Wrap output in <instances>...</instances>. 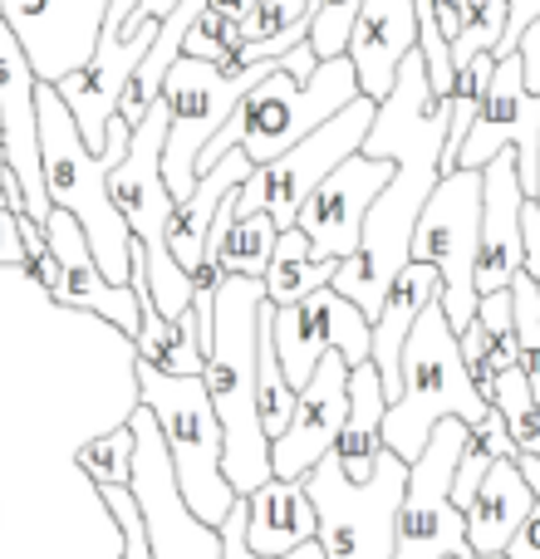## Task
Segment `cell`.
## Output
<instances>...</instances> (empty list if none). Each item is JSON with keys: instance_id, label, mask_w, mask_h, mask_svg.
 <instances>
[{"instance_id": "cell-1", "label": "cell", "mask_w": 540, "mask_h": 559, "mask_svg": "<svg viewBox=\"0 0 540 559\" xmlns=\"http://www.w3.org/2000/svg\"><path fill=\"white\" fill-rule=\"evenodd\" d=\"M447 98L427 79L423 49L403 55L394 74V88L378 98L368 123L364 153L394 157V177L374 197L359 231L354 255H344L334 271V289L349 295L368 319L384 309L388 280L413 261V226L427 206V192L443 177V138H447Z\"/></svg>"}, {"instance_id": "cell-2", "label": "cell", "mask_w": 540, "mask_h": 559, "mask_svg": "<svg viewBox=\"0 0 540 559\" xmlns=\"http://www.w3.org/2000/svg\"><path fill=\"white\" fill-rule=\"evenodd\" d=\"M35 108H39V163H45V187L49 202L74 212V222L84 226L89 251H94L98 271H104L114 285H128V271H133V251L138 236L128 231L124 212L108 197V173L114 163L128 153V138H133V123L124 114L108 118V143L104 153L84 143L69 104L59 98V88L49 79L35 84Z\"/></svg>"}, {"instance_id": "cell-3", "label": "cell", "mask_w": 540, "mask_h": 559, "mask_svg": "<svg viewBox=\"0 0 540 559\" xmlns=\"http://www.w3.org/2000/svg\"><path fill=\"white\" fill-rule=\"evenodd\" d=\"M261 305L266 280L261 275H226L216 289V319L212 344L202 358V383L212 393V407L222 417V472L236 496H251L261 481L275 476L270 466V437L256 407V344H261Z\"/></svg>"}, {"instance_id": "cell-4", "label": "cell", "mask_w": 540, "mask_h": 559, "mask_svg": "<svg viewBox=\"0 0 540 559\" xmlns=\"http://www.w3.org/2000/svg\"><path fill=\"white\" fill-rule=\"evenodd\" d=\"M359 98V74H354V59L334 55V59H319L309 49V39H300L295 49L270 64V74L251 94L236 104V114L216 128V138L202 147L197 157V177L216 163L222 153L242 147L251 163H270L280 157L285 147H295L309 128H319L329 114Z\"/></svg>"}, {"instance_id": "cell-5", "label": "cell", "mask_w": 540, "mask_h": 559, "mask_svg": "<svg viewBox=\"0 0 540 559\" xmlns=\"http://www.w3.org/2000/svg\"><path fill=\"white\" fill-rule=\"evenodd\" d=\"M398 373H403V393H398L384 413V442H388V452H398L403 462H418V452L427 447V437H433V427L443 423V417L477 423V417L492 407L486 393L477 388L472 368H467L457 329L437 295L427 299L413 334L403 338Z\"/></svg>"}, {"instance_id": "cell-6", "label": "cell", "mask_w": 540, "mask_h": 559, "mask_svg": "<svg viewBox=\"0 0 540 559\" xmlns=\"http://www.w3.org/2000/svg\"><path fill=\"white\" fill-rule=\"evenodd\" d=\"M133 378H138V403L153 407L157 427H163V442H167V456H173L183 501L192 506V515H202L207 525H222L236 491L222 472L226 437H222V417H216L202 373H163V368L143 364V358L133 354Z\"/></svg>"}, {"instance_id": "cell-7", "label": "cell", "mask_w": 540, "mask_h": 559, "mask_svg": "<svg viewBox=\"0 0 540 559\" xmlns=\"http://www.w3.org/2000/svg\"><path fill=\"white\" fill-rule=\"evenodd\" d=\"M163 143H167V104L157 98L133 123L128 153L118 157L114 173H108V197H114L128 231L138 236V246H143V255H148V289H153L157 314L177 319L192 305V275L167 251V222H173L177 197L163 177Z\"/></svg>"}, {"instance_id": "cell-8", "label": "cell", "mask_w": 540, "mask_h": 559, "mask_svg": "<svg viewBox=\"0 0 540 559\" xmlns=\"http://www.w3.org/2000/svg\"><path fill=\"white\" fill-rule=\"evenodd\" d=\"M275 59L242 69H222L216 59L177 55L173 69L163 79V104H167V143H163V177L173 187V197H192L197 187V157L216 138V128L236 114L246 94L270 74Z\"/></svg>"}, {"instance_id": "cell-9", "label": "cell", "mask_w": 540, "mask_h": 559, "mask_svg": "<svg viewBox=\"0 0 540 559\" xmlns=\"http://www.w3.org/2000/svg\"><path fill=\"white\" fill-rule=\"evenodd\" d=\"M374 108L378 104L368 94L349 98L339 114H329L319 128H309L295 147H285V153L270 157V163H256L251 177L242 182V192L232 197V212H266L280 231L295 226L305 197L315 192L349 153L364 147L368 123H374Z\"/></svg>"}, {"instance_id": "cell-10", "label": "cell", "mask_w": 540, "mask_h": 559, "mask_svg": "<svg viewBox=\"0 0 540 559\" xmlns=\"http://www.w3.org/2000/svg\"><path fill=\"white\" fill-rule=\"evenodd\" d=\"M467 442L462 417H443L427 437V447L418 452V462H408V486L398 501L394 521V555L388 559H472V540H467V511L453 501V472L457 452Z\"/></svg>"}, {"instance_id": "cell-11", "label": "cell", "mask_w": 540, "mask_h": 559, "mask_svg": "<svg viewBox=\"0 0 540 559\" xmlns=\"http://www.w3.org/2000/svg\"><path fill=\"white\" fill-rule=\"evenodd\" d=\"M477 246H482V167L443 173L413 226V255L443 275V309L453 329L477 314Z\"/></svg>"}, {"instance_id": "cell-12", "label": "cell", "mask_w": 540, "mask_h": 559, "mask_svg": "<svg viewBox=\"0 0 540 559\" xmlns=\"http://www.w3.org/2000/svg\"><path fill=\"white\" fill-rule=\"evenodd\" d=\"M133 10H138V0H108L104 25H98V39H94V55L55 79L59 98L69 104L79 133H84V143L94 147V153H104L108 118L118 114V98H124L128 79L143 64V55L157 39V25H163V20H153V15L133 20Z\"/></svg>"}, {"instance_id": "cell-13", "label": "cell", "mask_w": 540, "mask_h": 559, "mask_svg": "<svg viewBox=\"0 0 540 559\" xmlns=\"http://www.w3.org/2000/svg\"><path fill=\"white\" fill-rule=\"evenodd\" d=\"M128 427H133V476H128V486L143 506L153 559H222V531L207 525L202 515H192V506L183 501V486H177L153 407L138 403L128 413Z\"/></svg>"}, {"instance_id": "cell-14", "label": "cell", "mask_w": 540, "mask_h": 559, "mask_svg": "<svg viewBox=\"0 0 540 559\" xmlns=\"http://www.w3.org/2000/svg\"><path fill=\"white\" fill-rule=\"evenodd\" d=\"M270 334H275V354L290 383H305L309 368L319 364V354L339 348L349 364H368L374 348V319L354 305L349 295H339L334 285L309 289L295 305H275L270 314Z\"/></svg>"}, {"instance_id": "cell-15", "label": "cell", "mask_w": 540, "mask_h": 559, "mask_svg": "<svg viewBox=\"0 0 540 559\" xmlns=\"http://www.w3.org/2000/svg\"><path fill=\"white\" fill-rule=\"evenodd\" d=\"M502 147H516L526 197H540V94L526 88V69L516 49L496 59L486 98L467 128L462 153H457V167H482Z\"/></svg>"}, {"instance_id": "cell-16", "label": "cell", "mask_w": 540, "mask_h": 559, "mask_svg": "<svg viewBox=\"0 0 540 559\" xmlns=\"http://www.w3.org/2000/svg\"><path fill=\"white\" fill-rule=\"evenodd\" d=\"M349 358L339 348L319 354V364L309 368V378L300 383L295 417L280 437H270V466L285 481H305L319 466V456L334 452L339 427L349 417Z\"/></svg>"}, {"instance_id": "cell-17", "label": "cell", "mask_w": 540, "mask_h": 559, "mask_svg": "<svg viewBox=\"0 0 540 559\" xmlns=\"http://www.w3.org/2000/svg\"><path fill=\"white\" fill-rule=\"evenodd\" d=\"M35 64L30 49L20 45V35L10 29V20L0 15V138H5V167L25 187L30 222L45 226V216L55 212L45 187V163H39V108H35Z\"/></svg>"}, {"instance_id": "cell-18", "label": "cell", "mask_w": 540, "mask_h": 559, "mask_svg": "<svg viewBox=\"0 0 540 559\" xmlns=\"http://www.w3.org/2000/svg\"><path fill=\"white\" fill-rule=\"evenodd\" d=\"M394 177V157H374V153H349L315 192L305 197L295 226L319 246L325 255H354L359 231H364V216L374 206V197L384 192V182Z\"/></svg>"}, {"instance_id": "cell-19", "label": "cell", "mask_w": 540, "mask_h": 559, "mask_svg": "<svg viewBox=\"0 0 540 559\" xmlns=\"http://www.w3.org/2000/svg\"><path fill=\"white\" fill-rule=\"evenodd\" d=\"M104 10L108 0H0V15L30 49L35 74L49 84L94 55Z\"/></svg>"}, {"instance_id": "cell-20", "label": "cell", "mask_w": 540, "mask_h": 559, "mask_svg": "<svg viewBox=\"0 0 540 559\" xmlns=\"http://www.w3.org/2000/svg\"><path fill=\"white\" fill-rule=\"evenodd\" d=\"M521 167H516V147H502L496 157L482 163V246H477V295L512 285V275L526 261V236H521Z\"/></svg>"}, {"instance_id": "cell-21", "label": "cell", "mask_w": 540, "mask_h": 559, "mask_svg": "<svg viewBox=\"0 0 540 559\" xmlns=\"http://www.w3.org/2000/svg\"><path fill=\"white\" fill-rule=\"evenodd\" d=\"M45 241L64 255V289H59L55 305L59 309H79V314H94L104 324L124 329L128 338L138 334V295L133 285H114L104 271H98L94 251H89L84 226L74 222V212L55 206L45 216Z\"/></svg>"}, {"instance_id": "cell-22", "label": "cell", "mask_w": 540, "mask_h": 559, "mask_svg": "<svg viewBox=\"0 0 540 559\" xmlns=\"http://www.w3.org/2000/svg\"><path fill=\"white\" fill-rule=\"evenodd\" d=\"M418 49V0H364L349 29V59L359 74V94L378 98L394 88L403 55Z\"/></svg>"}, {"instance_id": "cell-23", "label": "cell", "mask_w": 540, "mask_h": 559, "mask_svg": "<svg viewBox=\"0 0 540 559\" xmlns=\"http://www.w3.org/2000/svg\"><path fill=\"white\" fill-rule=\"evenodd\" d=\"M433 295H443V275H437V265L418 261V255H413V261H408L394 280H388L384 309L374 314V348H368V364H374L378 378H384L388 403L403 393V373H398V358H403V338L413 334L418 314L427 309V299H433Z\"/></svg>"}, {"instance_id": "cell-24", "label": "cell", "mask_w": 540, "mask_h": 559, "mask_svg": "<svg viewBox=\"0 0 540 559\" xmlns=\"http://www.w3.org/2000/svg\"><path fill=\"white\" fill-rule=\"evenodd\" d=\"M319 535V511L309 501L305 481H285V476H270L251 496H246V540L256 555L280 559L295 545L315 540Z\"/></svg>"}, {"instance_id": "cell-25", "label": "cell", "mask_w": 540, "mask_h": 559, "mask_svg": "<svg viewBox=\"0 0 540 559\" xmlns=\"http://www.w3.org/2000/svg\"><path fill=\"white\" fill-rule=\"evenodd\" d=\"M531 506H536V491L526 481L521 462L502 456L482 476L472 501H467V540H472V550H506L512 535L521 531V521L531 515Z\"/></svg>"}, {"instance_id": "cell-26", "label": "cell", "mask_w": 540, "mask_h": 559, "mask_svg": "<svg viewBox=\"0 0 540 559\" xmlns=\"http://www.w3.org/2000/svg\"><path fill=\"white\" fill-rule=\"evenodd\" d=\"M384 413H388V393H384V378H378L374 364H354L349 368V417L339 427V442L334 456L344 466L349 481H368L384 456Z\"/></svg>"}, {"instance_id": "cell-27", "label": "cell", "mask_w": 540, "mask_h": 559, "mask_svg": "<svg viewBox=\"0 0 540 559\" xmlns=\"http://www.w3.org/2000/svg\"><path fill=\"white\" fill-rule=\"evenodd\" d=\"M334 271H339V255H325L300 226H285V231L275 236V251H270V265L261 275L266 299L270 305H295L309 289L334 285Z\"/></svg>"}, {"instance_id": "cell-28", "label": "cell", "mask_w": 540, "mask_h": 559, "mask_svg": "<svg viewBox=\"0 0 540 559\" xmlns=\"http://www.w3.org/2000/svg\"><path fill=\"white\" fill-rule=\"evenodd\" d=\"M280 226L266 212H232V197L222 202L207 236V251L226 265V275H266Z\"/></svg>"}, {"instance_id": "cell-29", "label": "cell", "mask_w": 540, "mask_h": 559, "mask_svg": "<svg viewBox=\"0 0 540 559\" xmlns=\"http://www.w3.org/2000/svg\"><path fill=\"white\" fill-rule=\"evenodd\" d=\"M486 397H492V407L506 417V432H512L516 452L540 456V403L531 393V373H526V364L496 373V383H492Z\"/></svg>"}, {"instance_id": "cell-30", "label": "cell", "mask_w": 540, "mask_h": 559, "mask_svg": "<svg viewBox=\"0 0 540 559\" xmlns=\"http://www.w3.org/2000/svg\"><path fill=\"white\" fill-rule=\"evenodd\" d=\"M512 20V0H457V35H453V69L477 55H496Z\"/></svg>"}, {"instance_id": "cell-31", "label": "cell", "mask_w": 540, "mask_h": 559, "mask_svg": "<svg viewBox=\"0 0 540 559\" xmlns=\"http://www.w3.org/2000/svg\"><path fill=\"white\" fill-rule=\"evenodd\" d=\"M74 466L94 486H128V476H133V427L114 423L104 432L84 437L74 447Z\"/></svg>"}, {"instance_id": "cell-32", "label": "cell", "mask_w": 540, "mask_h": 559, "mask_svg": "<svg viewBox=\"0 0 540 559\" xmlns=\"http://www.w3.org/2000/svg\"><path fill=\"white\" fill-rule=\"evenodd\" d=\"M236 49H242V20L232 10H216V5H202V15L192 20L183 39V55H197V59H216L222 69H232Z\"/></svg>"}, {"instance_id": "cell-33", "label": "cell", "mask_w": 540, "mask_h": 559, "mask_svg": "<svg viewBox=\"0 0 540 559\" xmlns=\"http://www.w3.org/2000/svg\"><path fill=\"white\" fill-rule=\"evenodd\" d=\"M364 0H319L315 15H309V49L319 59L349 55V29H354V15Z\"/></svg>"}, {"instance_id": "cell-34", "label": "cell", "mask_w": 540, "mask_h": 559, "mask_svg": "<svg viewBox=\"0 0 540 559\" xmlns=\"http://www.w3.org/2000/svg\"><path fill=\"white\" fill-rule=\"evenodd\" d=\"M516 462H521L526 481H531L536 506H531V515H526V521H521V531L512 535V545H506V555H512V559H540V456L521 452V456H516Z\"/></svg>"}, {"instance_id": "cell-35", "label": "cell", "mask_w": 540, "mask_h": 559, "mask_svg": "<svg viewBox=\"0 0 540 559\" xmlns=\"http://www.w3.org/2000/svg\"><path fill=\"white\" fill-rule=\"evenodd\" d=\"M216 531H222V559H270V555H256L251 540H246V496H236Z\"/></svg>"}, {"instance_id": "cell-36", "label": "cell", "mask_w": 540, "mask_h": 559, "mask_svg": "<svg viewBox=\"0 0 540 559\" xmlns=\"http://www.w3.org/2000/svg\"><path fill=\"white\" fill-rule=\"evenodd\" d=\"M30 246L20 236V216L10 206H0V271H25Z\"/></svg>"}, {"instance_id": "cell-37", "label": "cell", "mask_w": 540, "mask_h": 559, "mask_svg": "<svg viewBox=\"0 0 540 559\" xmlns=\"http://www.w3.org/2000/svg\"><path fill=\"white\" fill-rule=\"evenodd\" d=\"M477 319L486 324V334H506V329H516L512 324V285L477 295Z\"/></svg>"}, {"instance_id": "cell-38", "label": "cell", "mask_w": 540, "mask_h": 559, "mask_svg": "<svg viewBox=\"0 0 540 559\" xmlns=\"http://www.w3.org/2000/svg\"><path fill=\"white\" fill-rule=\"evenodd\" d=\"M521 236H526V261H521V271L540 285V202H536V197H526V206H521Z\"/></svg>"}, {"instance_id": "cell-39", "label": "cell", "mask_w": 540, "mask_h": 559, "mask_svg": "<svg viewBox=\"0 0 540 559\" xmlns=\"http://www.w3.org/2000/svg\"><path fill=\"white\" fill-rule=\"evenodd\" d=\"M516 55H521V69H526V88H536V94H540V15L521 29Z\"/></svg>"}, {"instance_id": "cell-40", "label": "cell", "mask_w": 540, "mask_h": 559, "mask_svg": "<svg viewBox=\"0 0 540 559\" xmlns=\"http://www.w3.org/2000/svg\"><path fill=\"white\" fill-rule=\"evenodd\" d=\"M536 15H540V0H512V20H506V35H502V45H496V59L512 55L516 39H521V29L531 25Z\"/></svg>"}, {"instance_id": "cell-41", "label": "cell", "mask_w": 540, "mask_h": 559, "mask_svg": "<svg viewBox=\"0 0 540 559\" xmlns=\"http://www.w3.org/2000/svg\"><path fill=\"white\" fill-rule=\"evenodd\" d=\"M457 344H462L467 368H477L486 358V348H492V334H486V324L472 314V319H467V329H457Z\"/></svg>"}, {"instance_id": "cell-42", "label": "cell", "mask_w": 540, "mask_h": 559, "mask_svg": "<svg viewBox=\"0 0 540 559\" xmlns=\"http://www.w3.org/2000/svg\"><path fill=\"white\" fill-rule=\"evenodd\" d=\"M177 0H138V10H133V20H143V15H153V20H163L167 10H173Z\"/></svg>"}, {"instance_id": "cell-43", "label": "cell", "mask_w": 540, "mask_h": 559, "mask_svg": "<svg viewBox=\"0 0 540 559\" xmlns=\"http://www.w3.org/2000/svg\"><path fill=\"white\" fill-rule=\"evenodd\" d=\"M280 559H329V555H325V545H319V535H315V540L295 545V550H285V555H280Z\"/></svg>"}, {"instance_id": "cell-44", "label": "cell", "mask_w": 540, "mask_h": 559, "mask_svg": "<svg viewBox=\"0 0 540 559\" xmlns=\"http://www.w3.org/2000/svg\"><path fill=\"white\" fill-rule=\"evenodd\" d=\"M472 559H512V555H506V550H477Z\"/></svg>"}]
</instances>
